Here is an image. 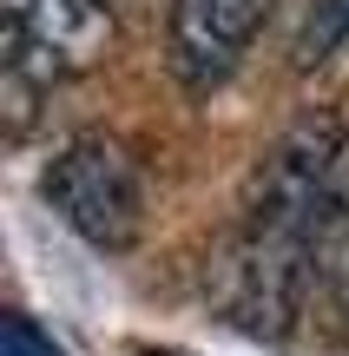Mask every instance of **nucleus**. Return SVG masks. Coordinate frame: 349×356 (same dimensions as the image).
<instances>
[{
	"label": "nucleus",
	"instance_id": "6",
	"mask_svg": "<svg viewBox=\"0 0 349 356\" xmlns=\"http://www.w3.org/2000/svg\"><path fill=\"white\" fill-rule=\"evenodd\" d=\"M349 47V0H303V26H297V66L310 73V66L337 60Z\"/></svg>",
	"mask_w": 349,
	"mask_h": 356
},
{
	"label": "nucleus",
	"instance_id": "3",
	"mask_svg": "<svg viewBox=\"0 0 349 356\" xmlns=\"http://www.w3.org/2000/svg\"><path fill=\"white\" fill-rule=\"evenodd\" d=\"M112 47V0H13L7 13V99L26 126L33 92L86 73Z\"/></svg>",
	"mask_w": 349,
	"mask_h": 356
},
{
	"label": "nucleus",
	"instance_id": "8",
	"mask_svg": "<svg viewBox=\"0 0 349 356\" xmlns=\"http://www.w3.org/2000/svg\"><path fill=\"white\" fill-rule=\"evenodd\" d=\"M139 356H178V350H139Z\"/></svg>",
	"mask_w": 349,
	"mask_h": 356
},
{
	"label": "nucleus",
	"instance_id": "4",
	"mask_svg": "<svg viewBox=\"0 0 349 356\" xmlns=\"http://www.w3.org/2000/svg\"><path fill=\"white\" fill-rule=\"evenodd\" d=\"M271 0H171L165 66L185 92H211L237 73L244 47L257 40Z\"/></svg>",
	"mask_w": 349,
	"mask_h": 356
},
{
	"label": "nucleus",
	"instance_id": "1",
	"mask_svg": "<svg viewBox=\"0 0 349 356\" xmlns=\"http://www.w3.org/2000/svg\"><path fill=\"white\" fill-rule=\"evenodd\" d=\"M337 113H303L284 139L264 152L237 231L211 257V304L250 337H284L303 297L316 291V231L343 165Z\"/></svg>",
	"mask_w": 349,
	"mask_h": 356
},
{
	"label": "nucleus",
	"instance_id": "7",
	"mask_svg": "<svg viewBox=\"0 0 349 356\" xmlns=\"http://www.w3.org/2000/svg\"><path fill=\"white\" fill-rule=\"evenodd\" d=\"M0 356H66L60 343H53L46 330H40L26 310H13L7 323H0Z\"/></svg>",
	"mask_w": 349,
	"mask_h": 356
},
{
	"label": "nucleus",
	"instance_id": "5",
	"mask_svg": "<svg viewBox=\"0 0 349 356\" xmlns=\"http://www.w3.org/2000/svg\"><path fill=\"white\" fill-rule=\"evenodd\" d=\"M316 297L337 317V330L349 337V152L337 165V185H330V204H323V231H316Z\"/></svg>",
	"mask_w": 349,
	"mask_h": 356
},
{
	"label": "nucleus",
	"instance_id": "2",
	"mask_svg": "<svg viewBox=\"0 0 349 356\" xmlns=\"http://www.w3.org/2000/svg\"><path fill=\"white\" fill-rule=\"evenodd\" d=\"M46 204L60 211V225L73 238H86L92 251H126L145 225V172L105 132H79L53 152L46 178H40Z\"/></svg>",
	"mask_w": 349,
	"mask_h": 356
}]
</instances>
